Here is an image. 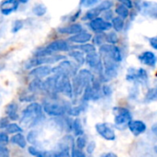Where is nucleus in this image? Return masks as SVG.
<instances>
[{
  "label": "nucleus",
  "instance_id": "nucleus-39",
  "mask_svg": "<svg viewBox=\"0 0 157 157\" xmlns=\"http://www.w3.org/2000/svg\"><path fill=\"white\" fill-rule=\"evenodd\" d=\"M0 157H9L8 149L3 145H0Z\"/></svg>",
  "mask_w": 157,
  "mask_h": 157
},
{
  "label": "nucleus",
  "instance_id": "nucleus-25",
  "mask_svg": "<svg viewBox=\"0 0 157 157\" xmlns=\"http://www.w3.org/2000/svg\"><path fill=\"white\" fill-rule=\"evenodd\" d=\"M70 56L72 58H74L77 62V63H79V64H83L85 63V61H86V58L84 56V53L82 52H80V51L71 52H70Z\"/></svg>",
  "mask_w": 157,
  "mask_h": 157
},
{
  "label": "nucleus",
  "instance_id": "nucleus-24",
  "mask_svg": "<svg viewBox=\"0 0 157 157\" xmlns=\"http://www.w3.org/2000/svg\"><path fill=\"white\" fill-rule=\"evenodd\" d=\"M111 25L116 31H121L123 29V27H124V22H123V19L121 17H116L112 18Z\"/></svg>",
  "mask_w": 157,
  "mask_h": 157
},
{
  "label": "nucleus",
  "instance_id": "nucleus-48",
  "mask_svg": "<svg viewBox=\"0 0 157 157\" xmlns=\"http://www.w3.org/2000/svg\"><path fill=\"white\" fill-rule=\"evenodd\" d=\"M152 132H154L155 135H156L157 136V123H155V125H153V127H152Z\"/></svg>",
  "mask_w": 157,
  "mask_h": 157
},
{
  "label": "nucleus",
  "instance_id": "nucleus-27",
  "mask_svg": "<svg viewBox=\"0 0 157 157\" xmlns=\"http://www.w3.org/2000/svg\"><path fill=\"white\" fill-rule=\"evenodd\" d=\"M116 13L119 15L120 17H121L122 19H125L129 17V8H127L123 5H120L116 8Z\"/></svg>",
  "mask_w": 157,
  "mask_h": 157
},
{
  "label": "nucleus",
  "instance_id": "nucleus-41",
  "mask_svg": "<svg viewBox=\"0 0 157 157\" xmlns=\"http://www.w3.org/2000/svg\"><path fill=\"white\" fill-rule=\"evenodd\" d=\"M22 26H23V24H22V22L21 21H16L15 22V24H14V27H13V29H12V31L13 32H17V31H18L21 28H22Z\"/></svg>",
  "mask_w": 157,
  "mask_h": 157
},
{
  "label": "nucleus",
  "instance_id": "nucleus-1",
  "mask_svg": "<svg viewBox=\"0 0 157 157\" xmlns=\"http://www.w3.org/2000/svg\"><path fill=\"white\" fill-rule=\"evenodd\" d=\"M42 119V107L38 103H31L23 111L21 124L24 127H32L40 122Z\"/></svg>",
  "mask_w": 157,
  "mask_h": 157
},
{
  "label": "nucleus",
  "instance_id": "nucleus-12",
  "mask_svg": "<svg viewBox=\"0 0 157 157\" xmlns=\"http://www.w3.org/2000/svg\"><path fill=\"white\" fill-rule=\"evenodd\" d=\"M148 79L147 73L144 69L140 68V69H133L131 68L128 71L127 74V80L128 81H134V82H141V83H145Z\"/></svg>",
  "mask_w": 157,
  "mask_h": 157
},
{
  "label": "nucleus",
  "instance_id": "nucleus-5",
  "mask_svg": "<svg viewBox=\"0 0 157 157\" xmlns=\"http://www.w3.org/2000/svg\"><path fill=\"white\" fill-rule=\"evenodd\" d=\"M77 66L70 61H63L58 66L52 68V75H64L67 76H75L77 73Z\"/></svg>",
  "mask_w": 157,
  "mask_h": 157
},
{
  "label": "nucleus",
  "instance_id": "nucleus-21",
  "mask_svg": "<svg viewBox=\"0 0 157 157\" xmlns=\"http://www.w3.org/2000/svg\"><path fill=\"white\" fill-rule=\"evenodd\" d=\"M6 114L8 118L12 121H16L18 117L17 115V105L16 103H10L8 106H6Z\"/></svg>",
  "mask_w": 157,
  "mask_h": 157
},
{
  "label": "nucleus",
  "instance_id": "nucleus-9",
  "mask_svg": "<svg viewBox=\"0 0 157 157\" xmlns=\"http://www.w3.org/2000/svg\"><path fill=\"white\" fill-rule=\"evenodd\" d=\"M115 115V124L118 127H123L128 125V123L132 121L131 112L125 108H115L114 109Z\"/></svg>",
  "mask_w": 157,
  "mask_h": 157
},
{
  "label": "nucleus",
  "instance_id": "nucleus-52",
  "mask_svg": "<svg viewBox=\"0 0 157 157\" xmlns=\"http://www.w3.org/2000/svg\"><path fill=\"white\" fill-rule=\"evenodd\" d=\"M0 103H1V97H0Z\"/></svg>",
  "mask_w": 157,
  "mask_h": 157
},
{
  "label": "nucleus",
  "instance_id": "nucleus-17",
  "mask_svg": "<svg viewBox=\"0 0 157 157\" xmlns=\"http://www.w3.org/2000/svg\"><path fill=\"white\" fill-rule=\"evenodd\" d=\"M139 60L143 64L148 65V66H155L157 63V57L156 55L149 51H146L144 52H143L140 56H139Z\"/></svg>",
  "mask_w": 157,
  "mask_h": 157
},
{
  "label": "nucleus",
  "instance_id": "nucleus-33",
  "mask_svg": "<svg viewBox=\"0 0 157 157\" xmlns=\"http://www.w3.org/2000/svg\"><path fill=\"white\" fill-rule=\"evenodd\" d=\"M105 37H106V40L110 44H115L118 42V37H117L116 33H114V32H110L108 35H106Z\"/></svg>",
  "mask_w": 157,
  "mask_h": 157
},
{
  "label": "nucleus",
  "instance_id": "nucleus-46",
  "mask_svg": "<svg viewBox=\"0 0 157 157\" xmlns=\"http://www.w3.org/2000/svg\"><path fill=\"white\" fill-rule=\"evenodd\" d=\"M102 91H103V93H104L105 95H107V96L109 95V94L111 93V89H110L109 86H105L103 87V90H102Z\"/></svg>",
  "mask_w": 157,
  "mask_h": 157
},
{
  "label": "nucleus",
  "instance_id": "nucleus-15",
  "mask_svg": "<svg viewBox=\"0 0 157 157\" xmlns=\"http://www.w3.org/2000/svg\"><path fill=\"white\" fill-rule=\"evenodd\" d=\"M128 128L134 136H139L146 131V125L142 121H131L128 123Z\"/></svg>",
  "mask_w": 157,
  "mask_h": 157
},
{
  "label": "nucleus",
  "instance_id": "nucleus-42",
  "mask_svg": "<svg viewBox=\"0 0 157 157\" xmlns=\"http://www.w3.org/2000/svg\"><path fill=\"white\" fill-rule=\"evenodd\" d=\"M8 124V119L7 118H1L0 119V129H4Z\"/></svg>",
  "mask_w": 157,
  "mask_h": 157
},
{
  "label": "nucleus",
  "instance_id": "nucleus-6",
  "mask_svg": "<svg viewBox=\"0 0 157 157\" xmlns=\"http://www.w3.org/2000/svg\"><path fill=\"white\" fill-rule=\"evenodd\" d=\"M43 109L46 114H48L50 116H53V117L63 116L67 111L65 106H63L58 102H52V101L44 102Z\"/></svg>",
  "mask_w": 157,
  "mask_h": 157
},
{
  "label": "nucleus",
  "instance_id": "nucleus-2",
  "mask_svg": "<svg viewBox=\"0 0 157 157\" xmlns=\"http://www.w3.org/2000/svg\"><path fill=\"white\" fill-rule=\"evenodd\" d=\"M94 82V76L90 71L83 69L79 71L74 77L73 83V93L75 96L81 95L86 87Z\"/></svg>",
  "mask_w": 157,
  "mask_h": 157
},
{
  "label": "nucleus",
  "instance_id": "nucleus-31",
  "mask_svg": "<svg viewBox=\"0 0 157 157\" xmlns=\"http://www.w3.org/2000/svg\"><path fill=\"white\" fill-rule=\"evenodd\" d=\"M146 101H154L157 99V88H152L150 89L147 94H146V98H145Z\"/></svg>",
  "mask_w": 157,
  "mask_h": 157
},
{
  "label": "nucleus",
  "instance_id": "nucleus-16",
  "mask_svg": "<svg viewBox=\"0 0 157 157\" xmlns=\"http://www.w3.org/2000/svg\"><path fill=\"white\" fill-rule=\"evenodd\" d=\"M52 74V68L50 66H40V67H36L34 68L30 73L29 75L35 77L36 79H40L43 77H46Z\"/></svg>",
  "mask_w": 157,
  "mask_h": 157
},
{
  "label": "nucleus",
  "instance_id": "nucleus-8",
  "mask_svg": "<svg viewBox=\"0 0 157 157\" xmlns=\"http://www.w3.org/2000/svg\"><path fill=\"white\" fill-rule=\"evenodd\" d=\"M138 9L142 15L157 19V3L154 1H143L138 4Z\"/></svg>",
  "mask_w": 157,
  "mask_h": 157
},
{
  "label": "nucleus",
  "instance_id": "nucleus-7",
  "mask_svg": "<svg viewBox=\"0 0 157 157\" xmlns=\"http://www.w3.org/2000/svg\"><path fill=\"white\" fill-rule=\"evenodd\" d=\"M100 53L103 56L109 57L115 63H119L122 60L121 50L114 44H105L100 47Z\"/></svg>",
  "mask_w": 157,
  "mask_h": 157
},
{
  "label": "nucleus",
  "instance_id": "nucleus-4",
  "mask_svg": "<svg viewBox=\"0 0 157 157\" xmlns=\"http://www.w3.org/2000/svg\"><path fill=\"white\" fill-rule=\"evenodd\" d=\"M70 49L69 44L63 40H54L52 42H51L47 47H45L43 50H41L40 52H39L37 53V56H46V55H51L53 52H64V51H68Z\"/></svg>",
  "mask_w": 157,
  "mask_h": 157
},
{
  "label": "nucleus",
  "instance_id": "nucleus-44",
  "mask_svg": "<svg viewBox=\"0 0 157 157\" xmlns=\"http://www.w3.org/2000/svg\"><path fill=\"white\" fill-rule=\"evenodd\" d=\"M7 142H8L7 134L4 132H0V143H7Z\"/></svg>",
  "mask_w": 157,
  "mask_h": 157
},
{
  "label": "nucleus",
  "instance_id": "nucleus-49",
  "mask_svg": "<svg viewBox=\"0 0 157 157\" xmlns=\"http://www.w3.org/2000/svg\"><path fill=\"white\" fill-rule=\"evenodd\" d=\"M37 157H51L49 155V154L48 153H46L45 155H40V156H37Z\"/></svg>",
  "mask_w": 157,
  "mask_h": 157
},
{
  "label": "nucleus",
  "instance_id": "nucleus-47",
  "mask_svg": "<svg viewBox=\"0 0 157 157\" xmlns=\"http://www.w3.org/2000/svg\"><path fill=\"white\" fill-rule=\"evenodd\" d=\"M101 157H118L117 155L113 154V153H107V154H104Z\"/></svg>",
  "mask_w": 157,
  "mask_h": 157
},
{
  "label": "nucleus",
  "instance_id": "nucleus-30",
  "mask_svg": "<svg viewBox=\"0 0 157 157\" xmlns=\"http://www.w3.org/2000/svg\"><path fill=\"white\" fill-rule=\"evenodd\" d=\"M45 12H46V6L44 5H41V4L35 6L33 8V13L36 16H43L45 14Z\"/></svg>",
  "mask_w": 157,
  "mask_h": 157
},
{
  "label": "nucleus",
  "instance_id": "nucleus-37",
  "mask_svg": "<svg viewBox=\"0 0 157 157\" xmlns=\"http://www.w3.org/2000/svg\"><path fill=\"white\" fill-rule=\"evenodd\" d=\"M99 0H81V6L84 7H90L96 5Z\"/></svg>",
  "mask_w": 157,
  "mask_h": 157
},
{
  "label": "nucleus",
  "instance_id": "nucleus-40",
  "mask_svg": "<svg viewBox=\"0 0 157 157\" xmlns=\"http://www.w3.org/2000/svg\"><path fill=\"white\" fill-rule=\"evenodd\" d=\"M121 5H123V6H125L127 8H129V9H131V8H132L133 7V4H132V0H118Z\"/></svg>",
  "mask_w": 157,
  "mask_h": 157
},
{
  "label": "nucleus",
  "instance_id": "nucleus-26",
  "mask_svg": "<svg viewBox=\"0 0 157 157\" xmlns=\"http://www.w3.org/2000/svg\"><path fill=\"white\" fill-rule=\"evenodd\" d=\"M102 11L98 8V6L97 7H94L92 9H90L88 12H86V16L84 17V19H94L96 17H98V16L101 13Z\"/></svg>",
  "mask_w": 157,
  "mask_h": 157
},
{
  "label": "nucleus",
  "instance_id": "nucleus-19",
  "mask_svg": "<svg viewBox=\"0 0 157 157\" xmlns=\"http://www.w3.org/2000/svg\"><path fill=\"white\" fill-rule=\"evenodd\" d=\"M91 38H92V36L90 33L82 30L81 32L73 35L69 40L75 43H86L91 40Z\"/></svg>",
  "mask_w": 157,
  "mask_h": 157
},
{
  "label": "nucleus",
  "instance_id": "nucleus-28",
  "mask_svg": "<svg viewBox=\"0 0 157 157\" xmlns=\"http://www.w3.org/2000/svg\"><path fill=\"white\" fill-rule=\"evenodd\" d=\"M6 132L7 133H19L22 132V128H20L17 124H15V123H10V124H7V126L5 128Z\"/></svg>",
  "mask_w": 157,
  "mask_h": 157
},
{
  "label": "nucleus",
  "instance_id": "nucleus-50",
  "mask_svg": "<svg viewBox=\"0 0 157 157\" xmlns=\"http://www.w3.org/2000/svg\"><path fill=\"white\" fill-rule=\"evenodd\" d=\"M29 0H20V2H22V3H27Z\"/></svg>",
  "mask_w": 157,
  "mask_h": 157
},
{
  "label": "nucleus",
  "instance_id": "nucleus-11",
  "mask_svg": "<svg viewBox=\"0 0 157 157\" xmlns=\"http://www.w3.org/2000/svg\"><path fill=\"white\" fill-rule=\"evenodd\" d=\"M97 132L107 141H113L116 138L114 130L107 123H98L96 125Z\"/></svg>",
  "mask_w": 157,
  "mask_h": 157
},
{
  "label": "nucleus",
  "instance_id": "nucleus-22",
  "mask_svg": "<svg viewBox=\"0 0 157 157\" xmlns=\"http://www.w3.org/2000/svg\"><path fill=\"white\" fill-rule=\"evenodd\" d=\"M10 141H11L12 144H17L20 148H24L26 146V144H27V142H26L25 137L22 134H20V133H17L14 136H12V138H11Z\"/></svg>",
  "mask_w": 157,
  "mask_h": 157
},
{
  "label": "nucleus",
  "instance_id": "nucleus-14",
  "mask_svg": "<svg viewBox=\"0 0 157 157\" xmlns=\"http://www.w3.org/2000/svg\"><path fill=\"white\" fill-rule=\"evenodd\" d=\"M111 27H112V25L110 22L104 20L103 18L98 17L92 19L90 22V28L96 32H103V31L109 30L111 29Z\"/></svg>",
  "mask_w": 157,
  "mask_h": 157
},
{
  "label": "nucleus",
  "instance_id": "nucleus-51",
  "mask_svg": "<svg viewBox=\"0 0 157 157\" xmlns=\"http://www.w3.org/2000/svg\"><path fill=\"white\" fill-rule=\"evenodd\" d=\"M155 152L157 154V145L156 146H155Z\"/></svg>",
  "mask_w": 157,
  "mask_h": 157
},
{
  "label": "nucleus",
  "instance_id": "nucleus-23",
  "mask_svg": "<svg viewBox=\"0 0 157 157\" xmlns=\"http://www.w3.org/2000/svg\"><path fill=\"white\" fill-rule=\"evenodd\" d=\"M72 128H73L74 132H75V134L76 136H81V135H83L84 131H83V127H82L81 121H80L79 119H75V120L73 121Z\"/></svg>",
  "mask_w": 157,
  "mask_h": 157
},
{
  "label": "nucleus",
  "instance_id": "nucleus-10",
  "mask_svg": "<svg viewBox=\"0 0 157 157\" xmlns=\"http://www.w3.org/2000/svg\"><path fill=\"white\" fill-rule=\"evenodd\" d=\"M65 57L63 55H46V56H40L36 59H33L32 61L29 62V64H27V68L33 67L40 64H45V63H54L60 60L64 59Z\"/></svg>",
  "mask_w": 157,
  "mask_h": 157
},
{
  "label": "nucleus",
  "instance_id": "nucleus-35",
  "mask_svg": "<svg viewBox=\"0 0 157 157\" xmlns=\"http://www.w3.org/2000/svg\"><path fill=\"white\" fill-rule=\"evenodd\" d=\"M71 157H86L85 153L80 150V149H75L74 146L72 147V153H71Z\"/></svg>",
  "mask_w": 157,
  "mask_h": 157
},
{
  "label": "nucleus",
  "instance_id": "nucleus-45",
  "mask_svg": "<svg viewBox=\"0 0 157 157\" xmlns=\"http://www.w3.org/2000/svg\"><path fill=\"white\" fill-rule=\"evenodd\" d=\"M94 149H95V144H94V143H90V144H88V147H87V152H88L89 154H91V153L94 151Z\"/></svg>",
  "mask_w": 157,
  "mask_h": 157
},
{
  "label": "nucleus",
  "instance_id": "nucleus-38",
  "mask_svg": "<svg viewBox=\"0 0 157 157\" xmlns=\"http://www.w3.org/2000/svg\"><path fill=\"white\" fill-rule=\"evenodd\" d=\"M53 157H70V156H69L68 150L61 149L60 151H57V152L53 155Z\"/></svg>",
  "mask_w": 157,
  "mask_h": 157
},
{
  "label": "nucleus",
  "instance_id": "nucleus-13",
  "mask_svg": "<svg viewBox=\"0 0 157 157\" xmlns=\"http://www.w3.org/2000/svg\"><path fill=\"white\" fill-rule=\"evenodd\" d=\"M86 62L88 64L89 67L94 69L95 71L101 73L103 70V63L101 62L100 56L95 52L92 53H88L86 57Z\"/></svg>",
  "mask_w": 157,
  "mask_h": 157
},
{
  "label": "nucleus",
  "instance_id": "nucleus-32",
  "mask_svg": "<svg viewBox=\"0 0 157 157\" xmlns=\"http://www.w3.org/2000/svg\"><path fill=\"white\" fill-rule=\"evenodd\" d=\"M113 3L110 1V0H105L103 1L100 5H98V8L103 12V11H106V10H109L111 6H112Z\"/></svg>",
  "mask_w": 157,
  "mask_h": 157
},
{
  "label": "nucleus",
  "instance_id": "nucleus-20",
  "mask_svg": "<svg viewBox=\"0 0 157 157\" xmlns=\"http://www.w3.org/2000/svg\"><path fill=\"white\" fill-rule=\"evenodd\" d=\"M83 30V28L81 25L79 24H73V25H70L68 27H65V28H62L59 29V31L61 33H64V34H72V35H75L76 33H79Z\"/></svg>",
  "mask_w": 157,
  "mask_h": 157
},
{
  "label": "nucleus",
  "instance_id": "nucleus-3",
  "mask_svg": "<svg viewBox=\"0 0 157 157\" xmlns=\"http://www.w3.org/2000/svg\"><path fill=\"white\" fill-rule=\"evenodd\" d=\"M55 75V74H54ZM55 86H54V91L63 93L68 98H72L73 93V86L70 82L69 76L64 75H55Z\"/></svg>",
  "mask_w": 157,
  "mask_h": 157
},
{
  "label": "nucleus",
  "instance_id": "nucleus-43",
  "mask_svg": "<svg viewBox=\"0 0 157 157\" xmlns=\"http://www.w3.org/2000/svg\"><path fill=\"white\" fill-rule=\"evenodd\" d=\"M150 45H151L154 49L157 50V36L153 37V38L150 39Z\"/></svg>",
  "mask_w": 157,
  "mask_h": 157
},
{
  "label": "nucleus",
  "instance_id": "nucleus-36",
  "mask_svg": "<svg viewBox=\"0 0 157 157\" xmlns=\"http://www.w3.org/2000/svg\"><path fill=\"white\" fill-rule=\"evenodd\" d=\"M29 153L34 156H40V155H43L46 154V152H42V151H40L38 149H36L35 147H29Z\"/></svg>",
  "mask_w": 157,
  "mask_h": 157
},
{
  "label": "nucleus",
  "instance_id": "nucleus-34",
  "mask_svg": "<svg viewBox=\"0 0 157 157\" xmlns=\"http://www.w3.org/2000/svg\"><path fill=\"white\" fill-rule=\"evenodd\" d=\"M86 140L85 136L84 135L78 136V138L76 140V146H77V148L82 150L86 146Z\"/></svg>",
  "mask_w": 157,
  "mask_h": 157
},
{
  "label": "nucleus",
  "instance_id": "nucleus-29",
  "mask_svg": "<svg viewBox=\"0 0 157 157\" xmlns=\"http://www.w3.org/2000/svg\"><path fill=\"white\" fill-rule=\"evenodd\" d=\"M77 49L81 50L82 52H86V53H87V54L96 52V48H95V46L92 45V44H82V45L78 46Z\"/></svg>",
  "mask_w": 157,
  "mask_h": 157
},
{
  "label": "nucleus",
  "instance_id": "nucleus-18",
  "mask_svg": "<svg viewBox=\"0 0 157 157\" xmlns=\"http://www.w3.org/2000/svg\"><path fill=\"white\" fill-rule=\"evenodd\" d=\"M17 6H18L17 0H5L4 2H2L0 6V9L2 14L7 16L13 11H15Z\"/></svg>",
  "mask_w": 157,
  "mask_h": 157
}]
</instances>
